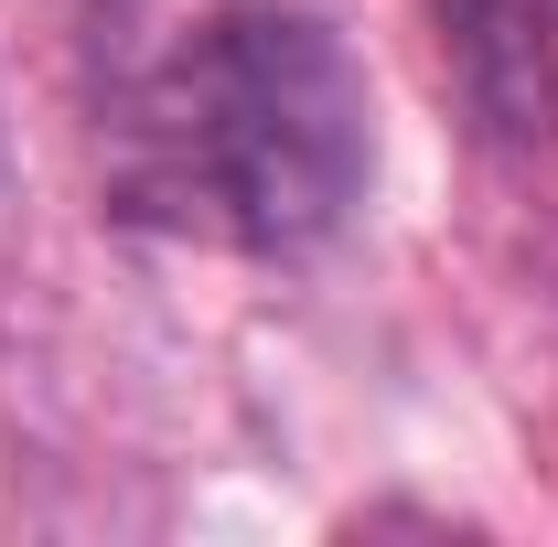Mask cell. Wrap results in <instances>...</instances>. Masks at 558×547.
<instances>
[{
	"label": "cell",
	"instance_id": "6da1fadb",
	"mask_svg": "<svg viewBox=\"0 0 558 547\" xmlns=\"http://www.w3.org/2000/svg\"><path fill=\"white\" fill-rule=\"evenodd\" d=\"M365 183L376 86L333 22L279 0L205 11L119 119V205L205 247L301 258L365 205Z\"/></svg>",
	"mask_w": 558,
	"mask_h": 547
},
{
	"label": "cell",
	"instance_id": "7a4b0ae2",
	"mask_svg": "<svg viewBox=\"0 0 558 547\" xmlns=\"http://www.w3.org/2000/svg\"><path fill=\"white\" fill-rule=\"evenodd\" d=\"M526 65H537V97L558 119V0H526Z\"/></svg>",
	"mask_w": 558,
	"mask_h": 547
}]
</instances>
